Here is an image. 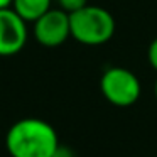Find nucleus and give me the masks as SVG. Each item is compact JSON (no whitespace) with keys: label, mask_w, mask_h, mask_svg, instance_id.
<instances>
[{"label":"nucleus","mask_w":157,"mask_h":157,"mask_svg":"<svg viewBox=\"0 0 157 157\" xmlns=\"http://www.w3.org/2000/svg\"><path fill=\"white\" fill-rule=\"evenodd\" d=\"M58 145L59 139L54 127L36 117L17 120L5 137L10 157H52Z\"/></svg>","instance_id":"nucleus-1"},{"label":"nucleus","mask_w":157,"mask_h":157,"mask_svg":"<svg viewBox=\"0 0 157 157\" xmlns=\"http://www.w3.org/2000/svg\"><path fill=\"white\" fill-rule=\"evenodd\" d=\"M71 37L85 46H101L115 34V19L106 9L86 5L69 14Z\"/></svg>","instance_id":"nucleus-2"},{"label":"nucleus","mask_w":157,"mask_h":157,"mask_svg":"<svg viewBox=\"0 0 157 157\" xmlns=\"http://www.w3.org/2000/svg\"><path fill=\"white\" fill-rule=\"evenodd\" d=\"M100 90L106 101L120 108H127L137 103L142 93L139 78L130 69L120 66L108 68L103 73L100 79Z\"/></svg>","instance_id":"nucleus-3"},{"label":"nucleus","mask_w":157,"mask_h":157,"mask_svg":"<svg viewBox=\"0 0 157 157\" xmlns=\"http://www.w3.org/2000/svg\"><path fill=\"white\" fill-rule=\"evenodd\" d=\"M34 37L41 46L58 48L71 37L69 14L63 9H49L34 22Z\"/></svg>","instance_id":"nucleus-4"},{"label":"nucleus","mask_w":157,"mask_h":157,"mask_svg":"<svg viewBox=\"0 0 157 157\" xmlns=\"http://www.w3.org/2000/svg\"><path fill=\"white\" fill-rule=\"evenodd\" d=\"M27 42V22L12 7L0 9V56H14Z\"/></svg>","instance_id":"nucleus-5"},{"label":"nucleus","mask_w":157,"mask_h":157,"mask_svg":"<svg viewBox=\"0 0 157 157\" xmlns=\"http://www.w3.org/2000/svg\"><path fill=\"white\" fill-rule=\"evenodd\" d=\"M10 7L25 22H36L51 9V0H12Z\"/></svg>","instance_id":"nucleus-6"},{"label":"nucleus","mask_w":157,"mask_h":157,"mask_svg":"<svg viewBox=\"0 0 157 157\" xmlns=\"http://www.w3.org/2000/svg\"><path fill=\"white\" fill-rule=\"evenodd\" d=\"M58 2L63 10L68 12V14H73V12H76L88 5V0H58Z\"/></svg>","instance_id":"nucleus-7"},{"label":"nucleus","mask_w":157,"mask_h":157,"mask_svg":"<svg viewBox=\"0 0 157 157\" xmlns=\"http://www.w3.org/2000/svg\"><path fill=\"white\" fill-rule=\"evenodd\" d=\"M147 59H149V64L152 66V69L157 71V37L149 44V49H147Z\"/></svg>","instance_id":"nucleus-8"},{"label":"nucleus","mask_w":157,"mask_h":157,"mask_svg":"<svg viewBox=\"0 0 157 157\" xmlns=\"http://www.w3.org/2000/svg\"><path fill=\"white\" fill-rule=\"evenodd\" d=\"M52 157H75V152H73L69 147L61 145V144H59L58 149H56L54 154H52Z\"/></svg>","instance_id":"nucleus-9"},{"label":"nucleus","mask_w":157,"mask_h":157,"mask_svg":"<svg viewBox=\"0 0 157 157\" xmlns=\"http://www.w3.org/2000/svg\"><path fill=\"white\" fill-rule=\"evenodd\" d=\"M12 5V0H0V9H7Z\"/></svg>","instance_id":"nucleus-10"},{"label":"nucleus","mask_w":157,"mask_h":157,"mask_svg":"<svg viewBox=\"0 0 157 157\" xmlns=\"http://www.w3.org/2000/svg\"><path fill=\"white\" fill-rule=\"evenodd\" d=\"M154 93H155V98H157V79H155V86H154Z\"/></svg>","instance_id":"nucleus-11"}]
</instances>
